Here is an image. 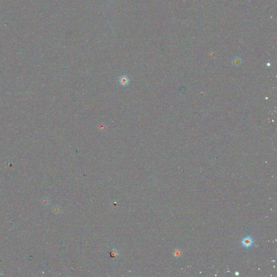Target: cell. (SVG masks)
Returning a JSON list of instances; mask_svg holds the SVG:
<instances>
[{"instance_id": "obj_1", "label": "cell", "mask_w": 277, "mask_h": 277, "mask_svg": "<svg viewBox=\"0 0 277 277\" xmlns=\"http://www.w3.org/2000/svg\"><path fill=\"white\" fill-rule=\"evenodd\" d=\"M130 79L127 75H123L119 77L118 82L120 86L123 87H127L130 84Z\"/></svg>"}, {"instance_id": "obj_2", "label": "cell", "mask_w": 277, "mask_h": 277, "mask_svg": "<svg viewBox=\"0 0 277 277\" xmlns=\"http://www.w3.org/2000/svg\"><path fill=\"white\" fill-rule=\"evenodd\" d=\"M253 244V240L250 236H246L245 237H244L242 239V245L246 248L252 246Z\"/></svg>"}]
</instances>
